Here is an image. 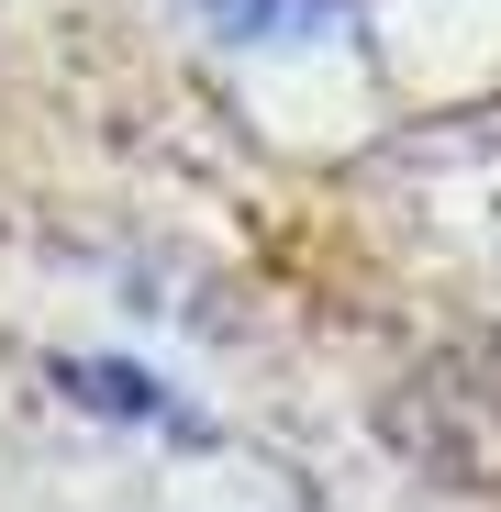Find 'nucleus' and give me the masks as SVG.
<instances>
[{
    "label": "nucleus",
    "mask_w": 501,
    "mask_h": 512,
    "mask_svg": "<svg viewBox=\"0 0 501 512\" xmlns=\"http://www.w3.org/2000/svg\"><path fill=\"white\" fill-rule=\"evenodd\" d=\"M346 0H212V23L223 34H245V45H268V34H312V23H334Z\"/></svg>",
    "instance_id": "1"
}]
</instances>
